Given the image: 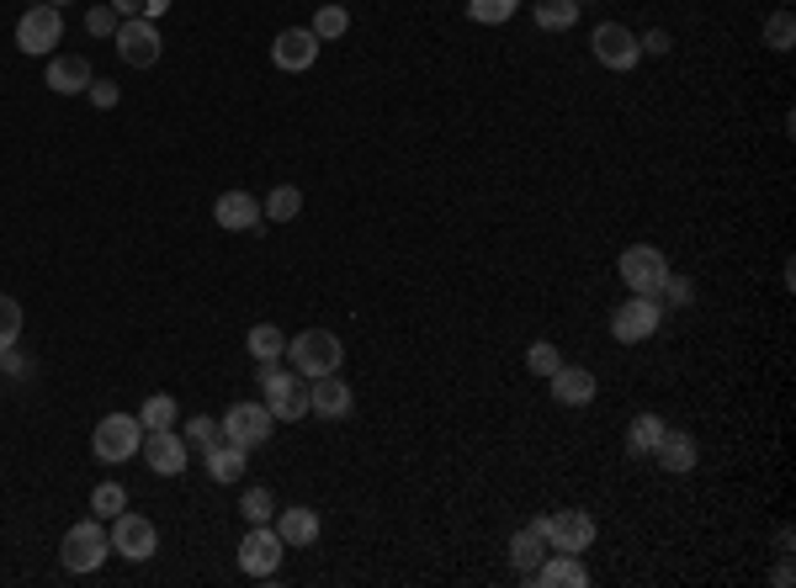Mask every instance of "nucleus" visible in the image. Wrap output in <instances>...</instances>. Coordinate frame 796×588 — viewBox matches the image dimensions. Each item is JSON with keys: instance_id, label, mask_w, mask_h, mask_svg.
<instances>
[{"instance_id": "1", "label": "nucleus", "mask_w": 796, "mask_h": 588, "mask_svg": "<svg viewBox=\"0 0 796 588\" xmlns=\"http://www.w3.org/2000/svg\"><path fill=\"white\" fill-rule=\"evenodd\" d=\"M261 398L276 424H298L308 413V382H298V371H281L276 360H261Z\"/></svg>"}, {"instance_id": "2", "label": "nucleus", "mask_w": 796, "mask_h": 588, "mask_svg": "<svg viewBox=\"0 0 796 588\" xmlns=\"http://www.w3.org/2000/svg\"><path fill=\"white\" fill-rule=\"evenodd\" d=\"M287 360H292L298 377H330V371H340V360H345V345H340V334H330V329H308L298 340H287Z\"/></svg>"}, {"instance_id": "3", "label": "nucleus", "mask_w": 796, "mask_h": 588, "mask_svg": "<svg viewBox=\"0 0 796 588\" xmlns=\"http://www.w3.org/2000/svg\"><path fill=\"white\" fill-rule=\"evenodd\" d=\"M107 552H112V530L101 525V520H80V525H69V535H64L59 562L69 573H96V567L107 562Z\"/></svg>"}, {"instance_id": "4", "label": "nucleus", "mask_w": 796, "mask_h": 588, "mask_svg": "<svg viewBox=\"0 0 796 588\" xmlns=\"http://www.w3.org/2000/svg\"><path fill=\"white\" fill-rule=\"evenodd\" d=\"M139 445H144L139 413H107L91 435V456L96 462H128V456H139Z\"/></svg>"}, {"instance_id": "5", "label": "nucleus", "mask_w": 796, "mask_h": 588, "mask_svg": "<svg viewBox=\"0 0 796 588\" xmlns=\"http://www.w3.org/2000/svg\"><path fill=\"white\" fill-rule=\"evenodd\" d=\"M664 276H670L664 249H653V244H632V249H621V281H627V292L659 297Z\"/></svg>"}, {"instance_id": "6", "label": "nucleus", "mask_w": 796, "mask_h": 588, "mask_svg": "<svg viewBox=\"0 0 796 588\" xmlns=\"http://www.w3.org/2000/svg\"><path fill=\"white\" fill-rule=\"evenodd\" d=\"M531 525L542 530V541H548L552 552H574V557L595 541V520H589L584 509H557V514H542V520H531Z\"/></svg>"}, {"instance_id": "7", "label": "nucleus", "mask_w": 796, "mask_h": 588, "mask_svg": "<svg viewBox=\"0 0 796 588\" xmlns=\"http://www.w3.org/2000/svg\"><path fill=\"white\" fill-rule=\"evenodd\" d=\"M112 43H118V59L133 64V69H154V64H159V27H154L150 16H128V22H118Z\"/></svg>"}, {"instance_id": "8", "label": "nucleus", "mask_w": 796, "mask_h": 588, "mask_svg": "<svg viewBox=\"0 0 796 588\" xmlns=\"http://www.w3.org/2000/svg\"><path fill=\"white\" fill-rule=\"evenodd\" d=\"M659 319H664L659 297H638V292H632L611 313V334L621 340V345H638V340H653V334H659Z\"/></svg>"}, {"instance_id": "9", "label": "nucleus", "mask_w": 796, "mask_h": 588, "mask_svg": "<svg viewBox=\"0 0 796 588\" xmlns=\"http://www.w3.org/2000/svg\"><path fill=\"white\" fill-rule=\"evenodd\" d=\"M218 430H223V441L255 451V445L272 441L276 419H272V409H266V403H234V409L223 413V424H218Z\"/></svg>"}, {"instance_id": "10", "label": "nucleus", "mask_w": 796, "mask_h": 588, "mask_svg": "<svg viewBox=\"0 0 796 588\" xmlns=\"http://www.w3.org/2000/svg\"><path fill=\"white\" fill-rule=\"evenodd\" d=\"M59 37H64L59 5H43V0H37L27 16L16 22V48H22V54H32V59H37V54H54V43H59Z\"/></svg>"}, {"instance_id": "11", "label": "nucleus", "mask_w": 796, "mask_h": 588, "mask_svg": "<svg viewBox=\"0 0 796 588\" xmlns=\"http://www.w3.org/2000/svg\"><path fill=\"white\" fill-rule=\"evenodd\" d=\"M589 43H595V59L606 64V69H616V75L638 69V59H643V43H638V32H627L621 22H600Z\"/></svg>"}, {"instance_id": "12", "label": "nucleus", "mask_w": 796, "mask_h": 588, "mask_svg": "<svg viewBox=\"0 0 796 588\" xmlns=\"http://www.w3.org/2000/svg\"><path fill=\"white\" fill-rule=\"evenodd\" d=\"M281 535L276 525H250V535L240 541V567H245L250 578H272L276 567H281Z\"/></svg>"}, {"instance_id": "13", "label": "nucleus", "mask_w": 796, "mask_h": 588, "mask_svg": "<svg viewBox=\"0 0 796 588\" xmlns=\"http://www.w3.org/2000/svg\"><path fill=\"white\" fill-rule=\"evenodd\" d=\"M351 409H356V398H351V387L340 382V371H330V377H308V413L340 424V419H351Z\"/></svg>"}, {"instance_id": "14", "label": "nucleus", "mask_w": 796, "mask_h": 588, "mask_svg": "<svg viewBox=\"0 0 796 588\" xmlns=\"http://www.w3.org/2000/svg\"><path fill=\"white\" fill-rule=\"evenodd\" d=\"M154 546H159V535H154V525L144 520V514H118L112 520V552H123L128 562H150Z\"/></svg>"}, {"instance_id": "15", "label": "nucleus", "mask_w": 796, "mask_h": 588, "mask_svg": "<svg viewBox=\"0 0 796 588\" xmlns=\"http://www.w3.org/2000/svg\"><path fill=\"white\" fill-rule=\"evenodd\" d=\"M186 435H176V430H144V445H139V456L150 462L159 477H176V471H186Z\"/></svg>"}, {"instance_id": "16", "label": "nucleus", "mask_w": 796, "mask_h": 588, "mask_svg": "<svg viewBox=\"0 0 796 588\" xmlns=\"http://www.w3.org/2000/svg\"><path fill=\"white\" fill-rule=\"evenodd\" d=\"M272 59H276V69H287V75L308 69V64L319 59V37H313V27H287V32H276Z\"/></svg>"}, {"instance_id": "17", "label": "nucleus", "mask_w": 796, "mask_h": 588, "mask_svg": "<svg viewBox=\"0 0 796 588\" xmlns=\"http://www.w3.org/2000/svg\"><path fill=\"white\" fill-rule=\"evenodd\" d=\"M548 387H552V398L563 403V409H584V403H595V371H584V366H557L548 377Z\"/></svg>"}, {"instance_id": "18", "label": "nucleus", "mask_w": 796, "mask_h": 588, "mask_svg": "<svg viewBox=\"0 0 796 588\" xmlns=\"http://www.w3.org/2000/svg\"><path fill=\"white\" fill-rule=\"evenodd\" d=\"M213 223L218 229H229V234H245V229L261 223V207H255L250 191H223V197L213 202Z\"/></svg>"}, {"instance_id": "19", "label": "nucleus", "mask_w": 796, "mask_h": 588, "mask_svg": "<svg viewBox=\"0 0 796 588\" xmlns=\"http://www.w3.org/2000/svg\"><path fill=\"white\" fill-rule=\"evenodd\" d=\"M91 59L86 54H59V59L48 64V90H59V96H80V90H91Z\"/></svg>"}, {"instance_id": "20", "label": "nucleus", "mask_w": 796, "mask_h": 588, "mask_svg": "<svg viewBox=\"0 0 796 588\" xmlns=\"http://www.w3.org/2000/svg\"><path fill=\"white\" fill-rule=\"evenodd\" d=\"M531 584H542V588H584V584H589V573H584V562L574 557V552H557V557L548 552V562L531 573Z\"/></svg>"}, {"instance_id": "21", "label": "nucleus", "mask_w": 796, "mask_h": 588, "mask_svg": "<svg viewBox=\"0 0 796 588\" xmlns=\"http://www.w3.org/2000/svg\"><path fill=\"white\" fill-rule=\"evenodd\" d=\"M276 535H281V546H313L319 541V514L303 509V503H292V509L276 514Z\"/></svg>"}, {"instance_id": "22", "label": "nucleus", "mask_w": 796, "mask_h": 588, "mask_svg": "<svg viewBox=\"0 0 796 588\" xmlns=\"http://www.w3.org/2000/svg\"><path fill=\"white\" fill-rule=\"evenodd\" d=\"M548 552H552V546L542 541V530H537V525H526V530H516V535H510V567H516V573H526V578L548 562Z\"/></svg>"}, {"instance_id": "23", "label": "nucleus", "mask_w": 796, "mask_h": 588, "mask_svg": "<svg viewBox=\"0 0 796 588\" xmlns=\"http://www.w3.org/2000/svg\"><path fill=\"white\" fill-rule=\"evenodd\" d=\"M653 462L664 471H696V441L685 435V430H664V441H659V451H653Z\"/></svg>"}, {"instance_id": "24", "label": "nucleus", "mask_w": 796, "mask_h": 588, "mask_svg": "<svg viewBox=\"0 0 796 588\" xmlns=\"http://www.w3.org/2000/svg\"><path fill=\"white\" fill-rule=\"evenodd\" d=\"M245 445H234V441H218L213 451H208V471H213V482H240L245 477Z\"/></svg>"}, {"instance_id": "25", "label": "nucleus", "mask_w": 796, "mask_h": 588, "mask_svg": "<svg viewBox=\"0 0 796 588\" xmlns=\"http://www.w3.org/2000/svg\"><path fill=\"white\" fill-rule=\"evenodd\" d=\"M664 430H670V424H664L659 413H638L632 430H627V451H632V456H653L659 441H664Z\"/></svg>"}, {"instance_id": "26", "label": "nucleus", "mask_w": 796, "mask_h": 588, "mask_svg": "<svg viewBox=\"0 0 796 588\" xmlns=\"http://www.w3.org/2000/svg\"><path fill=\"white\" fill-rule=\"evenodd\" d=\"M245 345H250V355H255V366H261V360H281V355H287V334L276 324H255L245 334Z\"/></svg>"}, {"instance_id": "27", "label": "nucleus", "mask_w": 796, "mask_h": 588, "mask_svg": "<svg viewBox=\"0 0 796 588\" xmlns=\"http://www.w3.org/2000/svg\"><path fill=\"white\" fill-rule=\"evenodd\" d=\"M579 22V0H537V27L542 32H563Z\"/></svg>"}, {"instance_id": "28", "label": "nucleus", "mask_w": 796, "mask_h": 588, "mask_svg": "<svg viewBox=\"0 0 796 588\" xmlns=\"http://www.w3.org/2000/svg\"><path fill=\"white\" fill-rule=\"evenodd\" d=\"M261 212H266L272 223H292V218L303 212V191H298V186H276L272 197L261 202Z\"/></svg>"}, {"instance_id": "29", "label": "nucleus", "mask_w": 796, "mask_h": 588, "mask_svg": "<svg viewBox=\"0 0 796 588\" xmlns=\"http://www.w3.org/2000/svg\"><path fill=\"white\" fill-rule=\"evenodd\" d=\"M139 424H144V430H170V424H176V398H170V392H154V398H144Z\"/></svg>"}, {"instance_id": "30", "label": "nucleus", "mask_w": 796, "mask_h": 588, "mask_svg": "<svg viewBox=\"0 0 796 588\" xmlns=\"http://www.w3.org/2000/svg\"><path fill=\"white\" fill-rule=\"evenodd\" d=\"M516 5H521V0H467V16H473L478 27H499V22L516 16Z\"/></svg>"}, {"instance_id": "31", "label": "nucleus", "mask_w": 796, "mask_h": 588, "mask_svg": "<svg viewBox=\"0 0 796 588\" xmlns=\"http://www.w3.org/2000/svg\"><path fill=\"white\" fill-rule=\"evenodd\" d=\"M91 509H96V520H118V514L128 509V493L118 488V482H96Z\"/></svg>"}, {"instance_id": "32", "label": "nucleus", "mask_w": 796, "mask_h": 588, "mask_svg": "<svg viewBox=\"0 0 796 588\" xmlns=\"http://www.w3.org/2000/svg\"><path fill=\"white\" fill-rule=\"evenodd\" d=\"M345 32H351V16H345V5H324V11H319V16H313V37H319V43H330V37H345Z\"/></svg>"}, {"instance_id": "33", "label": "nucleus", "mask_w": 796, "mask_h": 588, "mask_svg": "<svg viewBox=\"0 0 796 588\" xmlns=\"http://www.w3.org/2000/svg\"><path fill=\"white\" fill-rule=\"evenodd\" d=\"M22 340V302L0 292V351H11Z\"/></svg>"}, {"instance_id": "34", "label": "nucleus", "mask_w": 796, "mask_h": 588, "mask_svg": "<svg viewBox=\"0 0 796 588\" xmlns=\"http://www.w3.org/2000/svg\"><path fill=\"white\" fill-rule=\"evenodd\" d=\"M240 514H245L250 525H272V520H276V499L266 493V488H250L245 499H240Z\"/></svg>"}, {"instance_id": "35", "label": "nucleus", "mask_w": 796, "mask_h": 588, "mask_svg": "<svg viewBox=\"0 0 796 588\" xmlns=\"http://www.w3.org/2000/svg\"><path fill=\"white\" fill-rule=\"evenodd\" d=\"M557 366H563V355H557V345H548V340H537V345L526 351V371H531V377H542V382H548Z\"/></svg>"}, {"instance_id": "36", "label": "nucleus", "mask_w": 796, "mask_h": 588, "mask_svg": "<svg viewBox=\"0 0 796 588\" xmlns=\"http://www.w3.org/2000/svg\"><path fill=\"white\" fill-rule=\"evenodd\" d=\"M792 37H796V22H792V11H775L765 22V43L775 48V54H786L792 48Z\"/></svg>"}, {"instance_id": "37", "label": "nucleus", "mask_w": 796, "mask_h": 588, "mask_svg": "<svg viewBox=\"0 0 796 588\" xmlns=\"http://www.w3.org/2000/svg\"><path fill=\"white\" fill-rule=\"evenodd\" d=\"M118 22H123V16H118L112 5H91V11H86V32H91V37H112Z\"/></svg>"}, {"instance_id": "38", "label": "nucleus", "mask_w": 796, "mask_h": 588, "mask_svg": "<svg viewBox=\"0 0 796 588\" xmlns=\"http://www.w3.org/2000/svg\"><path fill=\"white\" fill-rule=\"evenodd\" d=\"M218 441H223V430H218L213 419H191V424H186V445H202V451H213Z\"/></svg>"}, {"instance_id": "39", "label": "nucleus", "mask_w": 796, "mask_h": 588, "mask_svg": "<svg viewBox=\"0 0 796 588\" xmlns=\"http://www.w3.org/2000/svg\"><path fill=\"white\" fill-rule=\"evenodd\" d=\"M659 292H664V302H674V308H685L696 287H690V276H664V287H659Z\"/></svg>"}, {"instance_id": "40", "label": "nucleus", "mask_w": 796, "mask_h": 588, "mask_svg": "<svg viewBox=\"0 0 796 588\" xmlns=\"http://www.w3.org/2000/svg\"><path fill=\"white\" fill-rule=\"evenodd\" d=\"M86 96H91L101 112H112V107H118V86H112V80H91V90H86Z\"/></svg>"}, {"instance_id": "41", "label": "nucleus", "mask_w": 796, "mask_h": 588, "mask_svg": "<svg viewBox=\"0 0 796 588\" xmlns=\"http://www.w3.org/2000/svg\"><path fill=\"white\" fill-rule=\"evenodd\" d=\"M107 5H112V11H118V16H144V5H150V0H107Z\"/></svg>"}, {"instance_id": "42", "label": "nucleus", "mask_w": 796, "mask_h": 588, "mask_svg": "<svg viewBox=\"0 0 796 588\" xmlns=\"http://www.w3.org/2000/svg\"><path fill=\"white\" fill-rule=\"evenodd\" d=\"M643 54H670V32H648V37H643Z\"/></svg>"}, {"instance_id": "43", "label": "nucleus", "mask_w": 796, "mask_h": 588, "mask_svg": "<svg viewBox=\"0 0 796 588\" xmlns=\"http://www.w3.org/2000/svg\"><path fill=\"white\" fill-rule=\"evenodd\" d=\"M165 11H170V0H150V5H144V16H150V22H154V16H165Z\"/></svg>"}, {"instance_id": "44", "label": "nucleus", "mask_w": 796, "mask_h": 588, "mask_svg": "<svg viewBox=\"0 0 796 588\" xmlns=\"http://www.w3.org/2000/svg\"><path fill=\"white\" fill-rule=\"evenodd\" d=\"M43 5H69V0H43Z\"/></svg>"}]
</instances>
